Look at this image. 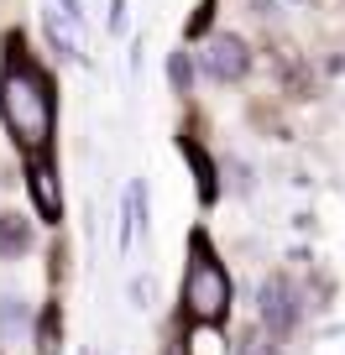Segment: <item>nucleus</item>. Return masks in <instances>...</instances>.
Here are the masks:
<instances>
[{"instance_id": "0eeeda50", "label": "nucleus", "mask_w": 345, "mask_h": 355, "mask_svg": "<svg viewBox=\"0 0 345 355\" xmlns=\"http://www.w3.org/2000/svg\"><path fill=\"white\" fill-rule=\"evenodd\" d=\"M183 157H194V167H199V193H204V199H214V167H210V157L199 152V141L183 136Z\"/></svg>"}, {"instance_id": "9b49d317", "label": "nucleus", "mask_w": 345, "mask_h": 355, "mask_svg": "<svg viewBox=\"0 0 345 355\" xmlns=\"http://www.w3.org/2000/svg\"><path fill=\"white\" fill-rule=\"evenodd\" d=\"M0 324H6V329H16V324H22V309H16V298H6V309H0Z\"/></svg>"}, {"instance_id": "9d476101", "label": "nucleus", "mask_w": 345, "mask_h": 355, "mask_svg": "<svg viewBox=\"0 0 345 355\" xmlns=\"http://www.w3.org/2000/svg\"><path fill=\"white\" fill-rule=\"evenodd\" d=\"M241 355H278V350L267 345V334H251V340L241 345Z\"/></svg>"}, {"instance_id": "f8f14e48", "label": "nucleus", "mask_w": 345, "mask_h": 355, "mask_svg": "<svg viewBox=\"0 0 345 355\" xmlns=\"http://www.w3.org/2000/svg\"><path fill=\"white\" fill-rule=\"evenodd\" d=\"M63 11L74 16V21H78V16H84V11H78V0H63Z\"/></svg>"}, {"instance_id": "423d86ee", "label": "nucleus", "mask_w": 345, "mask_h": 355, "mask_svg": "<svg viewBox=\"0 0 345 355\" xmlns=\"http://www.w3.org/2000/svg\"><path fill=\"white\" fill-rule=\"evenodd\" d=\"M32 245V230H26L22 214H0V256H22Z\"/></svg>"}, {"instance_id": "ddd939ff", "label": "nucleus", "mask_w": 345, "mask_h": 355, "mask_svg": "<svg viewBox=\"0 0 345 355\" xmlns=\"http://www.w3.org/2000/svg\"><path fill=\"white\" fill-rule=\"evenodd\" d=\"M167 355H183V345H173V350H167Z\"/></svg>"}, {"instance_id": "7ed1b4c3", "label": "nucleus", "mask_w": 345, "mask_h": 355, "mask_svg": "<svg viewBox=\"0 0 345 355\" xmlns=\"http://www.w3.org/2000/svg\"><path fill=\"white\" fill-rule=\"evenodd\" d=\"M298 324V293L288 277H267L262 282V329L267 334H288Z\"/></svg>"}, {"instance_id": "6e6552de", "label": "nucleus", "mask_w": 345, "mask_h": 355, "mask_svg": "<svg viewBox=\"0 0 345 355\" xmlns=\"http://www.w3.org/2000/svg\"><path fill=\"white\" fill-rule=\"evenodd\" d=\"M37 350L42 355H58V313L47 309V319L37 324Z\"/></svg>"}, {"instance_id": "f257e3e1", "label": "nucleus", "mask_w": 345, "mask_h": 355, "mask_svg": "<svg viewBox=\"0 0 345 355\" xmlns=\"http://www.w3.org/2000/svg\"><path fill=\"white\" fill-rule=\"evenodd\" d=\"M0 115L26 157H47V146H53V78L26 58L22 37H11V58L0 73Z\"/></svg>"}, {"instance_id": "1a4fd4ad", "label": "nucleus", "mask_w": 345, "mask_h": 355, "mask_svg": "<svg viewBox=\"0 0 345 355\" xmlns=\"http://www.w3.org/2000/svg\"><path fill=\"white\" fill-rule=\"evenodd\" d=\"M167 73H173V89H189V58H183V53H173Z\"/></svg>"}, {"instance_id": "20e7f679", "label": "nucleus", "mask_w": 345, "mask_h": 355, "mask_svg": "<svg viewBox=\"0 0 345 355\" xmlns=\"http://www.w3.org/2000/svg\"><path fill=\"white\" fill-rule=\"evenodd\" d=\"M204 73L220 78V84H230V78H241L246 68H251V53H246L241 37H210V47H204Z\"/></svg>"}, {"instance_id": "f03ea898", "label": "nucleus", "mask_w": 345, "mask_h": 355, "mask_svg": "<svg viewBox=\"0 0 345 355\" xmlns=\"http://www.w3.org/2000/svg\"><path fill=\"white\" fill-rule=\"evenodd\" d=\"M183 313L194 324H220L230 313V277H225V266L214 261L210 241L194 235V261L183 272Z\"/></svg>"}, {"instance_id": "39448f33", "label": "nucleus", "mask_w": 345, "mask_h": 355, "mask_svg": "<svg viewBox=\"0 0 345 355\" xmlns=\"http://www.w3.org/2000/svg\"><path fill=\"white\" fill-rule=\"evenodd\" d=\"M26 189H32V204L47 225L63 220V189H58V173L47 157H32V173H26Z\"/></svg>"}]
</instances>
